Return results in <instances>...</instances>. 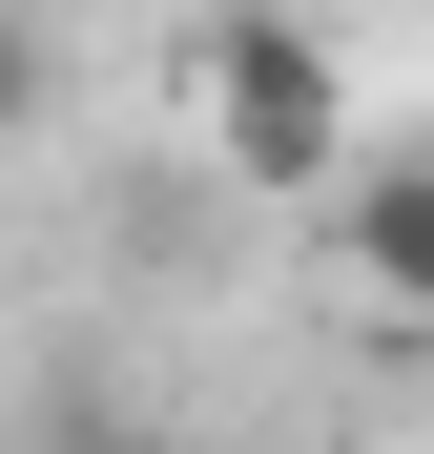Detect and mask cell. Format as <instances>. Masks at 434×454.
<instances>
[{
  "label": "cell",
  "instance_id": "2",
  "mask_svg": "<svg viewBox=\"0 0 434 454\" xmlns=\"http://www.w3.org/2000/svg\"><path fill=\"white\" fill-rule=\"evenodd\" d=\"M311 207H331V269L373 289L393 331H434V145H393V166H331Z\"/></svg>",
  "mask_w": 434,
  "mask_h": 454
},
{
  "label": "cell",
  "instance_id": "4",
  "mask_svg": "<svg viewBox=\"0 0 434 454\" xmlns=\"http://www.w3.org/2000/svg\"><path fill=\"white\" fill-rule=\"evenodd\" d=\"M42 124H62V21L0 0V145H42Z\"/></svg>",
  "mask_w": 434,
  "mask_h": 454
},
{
  "label": "cell",
  "instance_id": "3",
  "mask_svg": "<svg viewBox=\"0 0 434 454\" xmlns=\"http://www.w3.org/2000/svg\"><path fill=\"white\" fill-rule=\"evenodd\" d=\"M21 454H166V434H145L104 372H21Z\"/></svg>",
  "mask_w": 434,
  "mask_h": 454
},
{
  "label": "cell",
  "instance_id": "1",
  "mask_svg": "<svg viewBox=\"0 0 434 454\" xmlns=\"http://www.w3.org/2000/svg\"><path fill=\"white\" fill-rule=\"evenodd\" d=\"M186 104H207V145H228L249 207H311L351 166V62H331V21H289V0H228V21L186 42Z\"/></svg>",
  "mask_w": 434,
  "mask_h": 454
}]
</instances>
